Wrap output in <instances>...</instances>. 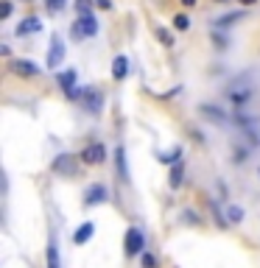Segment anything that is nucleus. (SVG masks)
I'll return each mask as SVG.
<instances>
[{
    "label": "nucleus",
    "mask_w": 260,
    "mask_h": 268,
    "mask_svg": "<svg viewBox=\"0 0 260 268\" xmlns=\"http://www.w3.org/2000/svg\"><path fill=\"white\" fill-rule=\"evenodd\" d=\"M95 34H98V20H95V14H84V17H79L76 23L70 25V39H73V42L92 39Z\"/></svg>",
    "instance_id": "obj_1"
},
{
    "label": "nucleus",
    "mask_w": 260,
    "mask_h": 268,
    "mask_svg": "<svg viewBox=\"0 0 260 268\" xmlns=\"http://www.w3.org/2000/svg\"><path fill=\"white\" fill-rule=\"evenodd\" d=\"M143 246H145V238L137 227H129L126 229V240H123V251L126 257H134V254H143Z\"/></svg>",
    "instance_id": "obj_2"
},
{
    "label": "nucleus",
    "mask_w": 260,
    "mask_h": 268,
    "mask_svg": "<svg viewBox=\"0 0 260 268\" xmlns=\"http://www.w3.org/2000/svg\"><path fill=\"white\" fill-rule=\"evenodd\" d=\"M54 173H59V176H76L79 173V162H76V156L73 154H59L54 156Z\"/></svg>",
    "instance_id": "obj_3"
},
{
    "label": "nucleus",
    "mask_w": 260,
    "mask_h": 268,
    "mask_svg": "<svg viewBox=\"0 0 260 268\" xmlns=\"http://www.w3.org/2000/svg\"><path fill=\"white\" fill-rule=\"evenodd\" d=\"M81 101H84V109L90 115H101L103 112V92L98 87H87L84 95H81Z\"/></svg>",
    "instance_id": "obj_4"
},
{
    "label": "nucleus",
    "mask_w": 260,
    "mask_h": 268,
    "mask_svg": "<svg viewBox=\"0 0 260 268\" xmlns=\"http://www.w3.org/2000/svg\"><path fill=\"white\" fill-rule=\"evenodd\" d=\"M79 159L84 162V165H101V162L107 159V145H103V143H90L79 154Z\"/></svg>",
    "instance_id": "obj_5"
},
{
    "label": "nucleus",
    "mask_w": 260,
    "mask_h": 268,
    "mask_svg": "<svg viewBox=\"0 0 260 268\" xmlns=\"http://www.w3.org/2000/svg\"><path fill=\"white\" fill-rule=\"evenodd\" d=\"M62 62H65V42H62L59 34H54V39H50V50H48V59H45V67H59Z\"/></svg>",
    "instance_id": "obj_6"
},
{
    "label": "nucleus",
    "mask_w": 260,
    "mask_h": 268,
    "mask_svg": "<svg viewBox=\"0 0 260 268\" xmlns=\"http://www.w3.org/2000/svg\"><path fill=\"white\" fill-rule=\"evenodd\" d=\"M199 112H201V118H204V120H210V123H216V126H227V123H230V115H227L221 106H213V103H201Z\"/></svg>",
    "instance_id": "obj_7"
},
{
    "label": "nucleus",
    "mask_w": 260,
    "mask_h": 268,
    "mask_svg": "<svg viewBox=\"0 0 260 268\" xmlns=\"http://www.w3.org/2000/svg\"><path fill=\"white\" fill-rule=\"evenodd\" d=\"M12 73L20 76V78H34V76H39V67H36L31 59H14L12 62Z\"/></svg>",
    "instance_id": "obj_8"
},
{
    "label": "nucleus",
    "mask_w": 260,
    "mask_h": 268,
    "mask_svg": "<svg viewBox=\"0 0 260 268\" xmlns=\"http://www.w3.org/2000/svg\"><path fill=\"white\" fill-rule=\"evenodd\" d=\"M103 201H107V187H103V185H92V187H87V193H84V204L95 207V204H103Z\"/></svg>",
    "instance_id": "obj_9"
},
{
    "label": "nucleus",
    "mask_w": 260,
    "mask_h": 268,
    "mask_svg": "<svg viewBox=\"0 0 260 268\" xmlns=\"http://www.w3.org/2000/svg\"><path fill=\"white\" fill-rule=\"evenodd\" d=\"M92 235H95V224H92V221H84V224L76 229V235H73V243H76V246H84L87 240H92Z\"/></svg>",
    "instance_id": "obj_10"
},
{
    "label": "nucleus",
    "mask_w": 260,
    "mask_h": 268,
    "mask_svg": "<svg viewBox=\"0 0 260 268\" xmlns=\"http://www.w3.org/2000/svg\"><path fill=\"white\" fill-rule=\"evenodd\" d=\"M115 168H118V179H121L123 185H129V168H126V151H123V145L115 148Z\"/></svg>",
    "instance_id": "obj_11"
},
{
    "label": "nucleus",
    "mask_w": 260,
    "mask_h": 268,
    "mask_svg": "<svg viewBox=\"0 0 260 268\" xmlns=\"http://www.w3.org/2000/svg\"><path fill=\"white\" fill-rule=\"evenodd\" d=\"M241 20H243V12H230V14H224V17H216V20H213V28H216V31L232 28V25L241 23Z\"/></svg>",
    "instance_id": "obj_12"
},
{
    "label": "nucleus",
    "mask_w": 260,
    "mask_h": 268,
    "mask_svg": "<svg viewBox=\"0 0 260 268\" xmlns=\"http://www.w3.org/2000/svg\"><path fill=\"white\" fill-rule=\"evenodd\" d=\"M42 31V23L36 17H25V20H20V25H17V34L20 36H28V34H39Z\"/></svg>",
    "instance_id": "obj_13"
},
{
    "label": "nucleus",
    "mask_w": 260,
    "mask_h": 268,
    "mask_svg": "<svg viewBox=\"0 0 260 268\" xmlns=\"http://www.w3.org/2000/svg\"><path fill=\"white\" fill-rule=\"evenodd\" d=\"M126 76H129V59L126 56H115V62H112V78L123 81Z\"/></svg>",
    "instance_id": "obj_14"
},
{
    "label": "nucleus",
    "mask_w": 260,
    "mask_h": 268,
    "mask_svg": "<svg viewBox=\"0 0 260 268\" xmlns=\"http://www.w3.org/2000/svg\"><path fill=\"white\" fill-rule=\"evenodd\" d=\"M56 78H59V87L65 89V92H67V89H73V87H76V70H73V67H67V70H62Z\"/></svg>",
    "instance_id": "obj_15"
},
{
    "label": "nucleus",
    "mask_w": 260,
    "mask_h": 268,
    "mask_svg": "<svg viewBox=\"0 0 260 268\" xmlns=\"http://www.w3.org/2000/svg\"><path fill=\"white\" fill-rule=\"evenodd\" d=\"M157 159L163 162V165H176V162H182V145L171 148L168 154H157Z\"/></svg>",
    "instance_id": "obj_16"
},
{
    "label": "nucleus",
    "mask_w": 260,
    "mask_h": 268,
    "mask_svg": "<svg viewBox=\"0 0 260 268\" xmlns=\"http://www.w3.org/2000/svg\"><path fill=\"white\" fill-rule=\"evenodd\" d=\"M45 254H48V268H62V262H59V249H56V240H54V238H50Z\"/></svg>",
    "instance_id": "obj_17"
},
{
    "label": "nucleus",
    "mask_w": 260,
    "mask_h": 268,
    "mask_svg": "<svg viewBox=\"0 0 260 268\" xmlns=\"http://www.w3.org/2000/svg\"><path fill=\"white\" fill-rule=\"evenodd\" d=\"M182 176H185V168H182V162H176L174 168H171V187H179L182 185Z\"/></svg>",
    "instance_id": "obj_18"
},
{
    "label": "nucleus",
    "mask_w": 260,
    "mask_h": 268,
    "mask_svg": "<svg viewBox=\"0 0 260 268\" xmlns=\"http://www.w3.org/2000/svg\"><path fill=\"white\" fill-rule=\"evenodd\" d=\"M252 95H254L252 89H246V92H235V89H230V101L235 103V106H243V103H246Z\"/></svg>",
    "instance_id": "obj_19"
},
{
    "label": "nucleus",
    "mask_w": 260,
    "mask_h": 268,
    "mask_svg": "<svg viewBox=\"0 0 260 268\" xmlns=\"http://www.w3.org/2000/svg\"><path fill=\"white\" fill-rule=\"evenodd\" d=\"M73 6H76L79 17H84V14H92V6H95V0H73Z\"/></svg>",
    "instance_id": "obj_20"
},
{
    "label": "nucleus",
    "mask_w": 260,
    "mask_h": 268,
    "mask_svg": "<svg viewBox=\"0 0 260 268\" xmlns=\"http://www.w3.org/2000/svg\"><path fill=\"white\" fill-rule=\"evenodd\" d=\"M227 221H230V224H241V221H243V209L235 207V204H227Z\"/></svg>",
    "instance_id": "obj_21"
},
{
    "label": "nucleus",
    "mask_w": 260,
    "mask_h": 268,
    "mask_svg": "<svg viewBox=\"0 0 260 268\" xmlns=\"http://www.w3.org/2000/svg\"><path fill=\"white\" fill-rule=\"evenodd\" d=\"M45 6H48V12L59 14V12H65V9H67V0H45Z\"/></svg>",
    "instance_id": "obj_22"
},
{
    "label": "nucleus",
    "mask_w": 260,
    "mask_h": 268,
    "mask_svg": "<svg viewBox=\"0 0 260 268\" xmlns=\"http://www.w3.org/2000/svg\"><path fill=\"white\" fill-rule=\"evenodd\" d=\"M174 28H176V31H188V28H190L188 14H176V17H174Z\"/></svg>",
    "instance_id": "obj_23"
},
{
    "label": "nucleus",
    "mask_w": 260,
    "mask_h": 268,
    "mask_svg": "<svg viewBox=\"0 0 260 268\" xmlns=\"http://www.w3.org/2000/svg\"><path fill=\"white\" fill-rule=\"evenodd\" d=\"M157 36L163 39L165 48H174V36H171V31H168V28H157Z\"/></svg>",
    "instance_id": "obj_24"
},
{
    "label": "nucleus",
    "mask_w": 260,
    "mask_h": 268,
    "mask_svg": "<svg viewBox=\"0 0 260 268\" xmlns=\"http://www.w3.org/2000/svg\"><path fill=\"white\" fill-rule=\"evenodd\" d=\"M140 265H143V268H157V257L143 251V254H140Z\"/></svg>",
    "instance_id": "obj_25"
},
{
    "label": "nucleus",
    "mask_w": 260,
    "mask_h": 268,
    "mask_svg": "<svg viewBox=\"0 0 260 268\" xmlns=\"http://www.w3.org/2000/svg\"><path fill=\"white\" fill-rule=\"evenodd\" d=\"M213 42H216V48H218V50L227 48V36H221L218 31H213Z\"/></svg>",
    "instance_id": "obj_26"
},
{
    "label": "nucleus",
    "mask_w": 260,
    "mask_h": 268,
    "mask_svg": "<svg viewBox=\"0 0 260 268\" xmlns=\"http://www.w3.org/2000/svg\"><path fill=\"white\" fill-rule=\"evenodd\" d=\"M9 14H12V3H3V9H0V17L6 20Z\"/></svg>",
    "instance_id": "obj_27"
},
{
    "label": "nucleus",
    "mask_w": 260,
    "mask_h": 268,
    "mask_svg": "<svg viewBox=\"0 0 260 268\" xmlns=\"http://www.w3.org/2000/svg\"><path fill=\"white\" fill-rule=\"evenodd\" d=\"M95 3H98L101 9H112V0H95Z\"/></svg>",
    "instance_id": "obj_28"
},
{
    "label": "nucleus",
    "mask_w": 260,
    "mask_h": 268,
    "mask_svg": "<svg viewBox=\"0 0 260 268\" xmlns=\"http://www.w3.org/2000/svg\"><path fill=\"white\" fill-rule=\"evenodd\" d=\"M243 6H254V3H257V0H241Z\"/></svg>",
    "instance_id": "obj_29"
},
{
    "label": "nucleus",
    "mask_w": 260,
    "mask_h": 268,
    "mask_svg": "<svg viewBox=\"0 0 260 268\" xmlns=\"http://www.w3.org/2000/svg\"><path fill=\"white\" fill-rule=\"evenodd\" d=\"M182 3H185V6H193V3H196V0H182Z\"/></svg>",
    "instance_id": "obj_30"
},
{
    "label": "nucleus",
    "mask_w": 260,
    "mask_h": 268,
    "mask_svg": "<svg viewBox=\"0 0 260 268\" xmlns=\"http://www.w3.org/2000/svg\"><path fill=\"white\" fill-rule=\"evenodd\" d=\"M216 3H224V0H216Z\"/></svg>",
    "instance_id": "obj_31"
}]
</instances>
